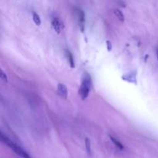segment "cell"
I'll use <instances>...</instances> for the list:
<instances>
[{"label": "cell", "instance_id": "cell-14", "mask_svg": "<svg viewBox=\"0 0 158 158\" xmlns=\"http://www.w3.org/2000/svg\"><path fill=\"white\" fill-rule=\"evenodd\" d=\"M157 59H158V50H157Z\"/></svg>", "mask_w": 158, "mask_h": 158}, {"label": "cell", "instance_id": "cell-12", "mask_svg": "<svg viewBox=\"0 0 158 158\" xmlns=\"http://www.w3.org/2000/svg\"><path fill=\"white\" fill-rule=\"evenodd\" d=\"M0 77H1V79L4 82H8L7 75H6V73H4V71L2 69H1V71H0Z\"/></svg>", "mask_w": 158, "mask_h": 158}, {"label": "cell", "instance_id": "cell-9", "mask_svg": "<svg viewBox=\"0 0 158 158\" xmlns=\"http://www.w3.org/2000/svg\"><path fill=\"white\" fill-rule=\"evenodd\" d=\"M32 19H33L34 23H35L37 26H40V25L41 24V19H40V15L37 13L34 12V13L32 14Z\"/></svg>", "mask_w": 158, "mask_h": 158}, {"label": "cell", "instance_id": "cell-11", "mask_svg": "<svg viewBox=\"0 0 158 158\" xmlns=\"http://www.w3.org/2000/svg\"><path fill=\"white\" fill-rule=\"evenodd\" d=\"M122 78L128 82H134V83H135V81H136L135 77H132V76H131V74H130V75L129 74H127V75L124 76V77H123Z\"/></svg>", "mask_w": 158, "mask_h": 158}, {"label": "cell", "instance_id": "cell-4", "mask_svg": "<svg viewBox=\"0 0 158 158\" xmlns=\"http://www.w3.org/2000/svg\"><path fill=\"white\" fill-rule=\"evenodd\" d=\"M57 91H58V94H60L63 98H67L68 90L67 88H66V86H65L64 84H63V83H59L58 86H57Z\"/></svg>", "mask_w": 158, "mask_h": 158}, {"label": "cell", "instance_id": "cell-2", "mask_svg": "<svg viewBox=\"0 0 158 158\" xmlns=\"http://www.w3.org/2000/svg\"><path fill=\"white\" fill-rule=\"evenodd\" d=\"M91 86H92V80H91L90 76L88 73H84L83 77V82H82V84L79 89V94L83 100L86 99V97L89 96Z\"/></svg>", "mask_w": 158, "mask_h": 158}, {"label": "cell", "instance_id": "cell-13", "mask_svg": "<svg viewBox=\"0 0 158 158\" xmlns=\"http://www.w3.org/2000/svg\"><path fill=\"white\" fill-rule=\"evenodd\" d=\"M106 46H107L108 51H111V49H112V44H111V43L109 41V40L106 41Z\"/></svg>", "mask_w": 158, "mask_h": 158}, {"label": "cell", "instance_id": "cell-5", "mask_svg": "<svg viewBox=\"0 0 158 158\" xmlns=\"http://www.w3.org/2000/svg\"><path fill=\"white\" fill-rule=\"evenodd\" d=\"M78 20L79 24H80V27L82 31L84 30V23H85V15L84 12L82 10L78 11Z\"/></svg>", "mask_w": 158, "mask_h": 158}, {"label": "cell", "instance_id": "cell-7", "mask_svg": "<svg viewBox=\"0 0 158 158\" xmlns=\"http://www.w3.org/2000/svg\"><path fill=\"white\" fill-rule=\"evenodd\" d=\"M110 138L111 141H112L113 143H114V144H115V146L117 147V148H119V149H120V150H123L124 147H123V145L122 144V143H120V142L118 140L115 139L114 137H112V136H110Z\"/></svg>", "mask_w": 158, "mask_h": 158}, {"label": "cell", "instance_id": "cell-8", "mask_svg": "<svg viewBox=\"0 0 158 158\" xmlns=\"http://www.w3.org/2000/svg\"><path fill=\"white\" fill-rule=\"evenodd\" d=\"M114 14H115V15L117 16V18L118 19L120 22L124 21V15H123V12H122L120 9H116L115 10H114Z\"/></svg>", "mask_w": 158, "mask_h": 158}, {"label": "cell", "instance_id": "cell-10", "mask_svg": "<svg viewBox=\"0 0 158 158\" xmlns=\"http://www.w3.org/2000/svg\"><path fill=\"white\" fill-rule=\"evenodd\" d=\"M85 146H86V152L89 155L91 154V147H90V141L88 138L85 139Z\"/></svg>", "mask_w": 158, "mask_h": 158}, {"label": "cell", "instance_id": "cell-6", "mask_svg": "<svg viewBox=\"0 0 158 158\" xmlns=\"http://www.w3.org/2000/svg\"><path fill=\"white\" fill-rule=\"evenodd\" d=\"M66 58H67L68 62H69V65L72 68L75 67V63H74V60H73V56L72 53L69 52V50H66Z\"/></svg>", "mask_w": 158, "mask_h": 158}, {"label": "cell", "instance_id": "cell-3", "mask_svg": "<svg viewBox=\"0 0 158 158\" xmlns=\"http://www.w3.org/2000/svg\"><path fill=\"white\" fill-rule=\"evenodd\" d=\"M52 25L54 30H55L57 33H60L62 28H63V24H62L61 21H60L58 18H56V17H54L52 19Z\"/></svg>", "mask_w": 158, "mask_h": 158}, {"label": "cell", "instance_id": "cell-1", "mask_svg": "<svg viewBox=\"0 0 158 158\" xmlns=\"http://www.w3.org/2000/svg\"><path fill=\"white\" fill-rule=\"evenodd\" d=\"M0 137H1L2 141L4 143H6L7 146H9V148L17 154V155H19V157L23 158H32L30 157V156L28 154V153L26 152V151H24V150H23V148H20L19 146H18V145H16L15 143H14L11 140H9L6 136H5L4 134H2V132H1V134H0Z\"/></svg>", "mask_w": 158, "mask_h": 158}]
</instances>
